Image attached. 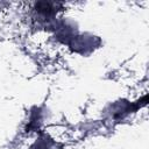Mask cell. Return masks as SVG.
<instances>
[{"label":"cell","mask_w":149,"mask_h":149,"mask_svg":"<svg viewBox=\"0 0 149 149\" xmlns=\"http://www.w3.org/2000/svg\"><path fill=\"white\" fill-rule=\"evenodd\" d=\"M141 100L136 101V102H128V101H118L115 104L112 105V109L111 112L112 113V116H113V120L115 121H119V120H122L123 118H126L128 114L133 113V112H136L139 108H141L142 106H144L147 102H142V104H139Z\"/></svg>","instance_id":"cell-1"},{"label":"cell","mask_w":149,"mask_h":149,"mask_svg":"<svg viewBox=\"0 0 149 149\" xmlns=\"http://www.w3.org/2000/svg\"><path fill=\"white\" fill-rule=\"evenodd\" d=\"M61 7H62V5L59 2L40 1V2L35 3L34 10L37 13V16L40 17V20L45 22V21H51L52 17H55V15L57 14V12L61 10L59 9Z\"/></svg>","instance_id":"cell-2"},{"label":"cell","mask_w":149,"mask_h":149,"mask_svg":"<svg viewBox=\"0 0 149 149\" xmlns=\"http://www.w3.org/2000/svg\"><path fill=\"white\" fill-rule=\"evenodd\" d=\"M56 148H57V143L52 139H50L47 134H41V136L29 149H56Z\"/></svg>","instance_id":"cell-3"},{"label":"cell","mask_w":149,"mask_h":149,"mask_svg":"<svg viewBox=\"0 0 149 149\" xmlns=\"http://www.w3.org/2000/svg\"><path fill=\"white\" fill-rule=\"evenodd\" d=\"M42 118H41V111L40 108H34L33 109V113H31V116H30V120H29V123L26 128V132H30L31 129L33 130H38L40 129V125H41V121Z\"/></svg>","instance_id":"cell-4"}]
</instances>
